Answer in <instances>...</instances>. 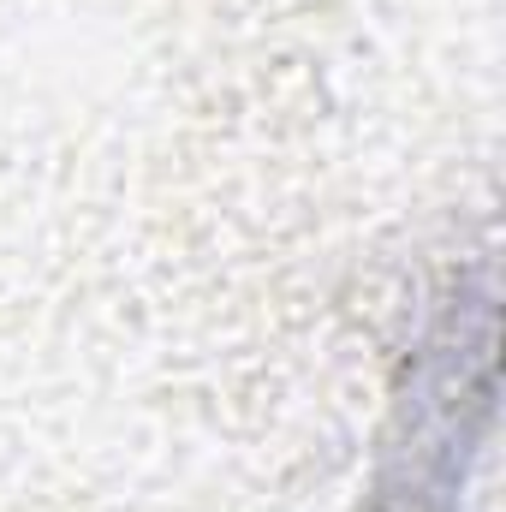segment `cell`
Instances as JSON below:
<instances>
[{
	"mask_svg": "<svg viewBox=\"0 0 506 512\" xmlns=\"http://www.w3.org/2000/svg\"><path fill=\"white\" fill-rule=\"evenodd\" d=\"M495 399V292L489 286H459L447 322L423 346V370L405 399V429L393 447L399 483L381 489V501L399 512H441L465 489V459L483 441Z\"/></svg>",
	"mask_w": 506,
	"mask_h": 512,
	"instance_id": "obj_1",
	"label": "cell"
}]
</instances>
